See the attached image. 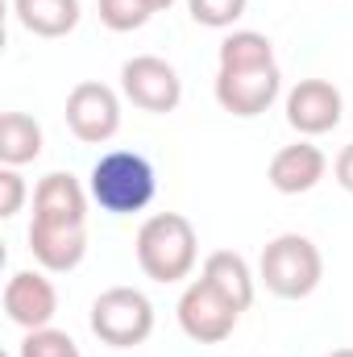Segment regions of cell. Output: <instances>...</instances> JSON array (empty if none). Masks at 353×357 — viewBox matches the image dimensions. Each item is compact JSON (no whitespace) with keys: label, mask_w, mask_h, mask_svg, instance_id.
Here are the masks:
<instances>
[{"label":"cell","mask_w":353,"mask_h":357,"mask_svg":"<svg viewBox=\"0 0 353 357\" xmlns=\"http://www.w3.org/2000/svg\"><path fill=\"white\" fill-rule=\"evenodd\" d=\"M88 191H91V199L100 204V212L133 216V212L150 208V199L158 191V175H154L146 154H137V150H108L91 167Z\"/></svg>","instance_id":"6da1fadb"},{"label":"cell","mask_w":353,"mask_h":357,"mask_svg":"<svg viewBox=\"0 0 353 357\" xmlns=\"http://www.w3.org/2000/svg\"><path fill=\"white\" fill-rule=\"evenodd\" d=\"M137 266L146 278L154 282H183L191 270H195V258H200V241H195V229L187 216L179 212H154L142 229H137Z\"/></svg>","instance_id":"7a4b0ae2"},{"label":"cell","mask_w":353,"mask_h":357,"mask_svg":"<svg viewBox=\"0 0 353 357\" xmlns=\"http://www.w3.org/2000/svg\"><path fill=\"white\" fill-rule=\"evenodd\" d=\"M258 278L266 282V291L278 295V299H308L320 287V278H324V258H320L312 237L283 233V237H274L262 250Z\"/></svg>","instance_id":"3957f363"},{"label":"cell","mask_w":353,"mask_h":357,"mask_svg":"<svg viewBox=\"0 0 353 357\" xmlns=\"http://www.w3.org/2000/svg\"><path fill=\"white\" fill-rule=\"evenodd\" d=\"M91 333L112 349L146 345L154 333V303L137 287H108L91 303Z\"/></svg>","instance_id":"277c9868"},{"label":"cell","mask_w":353,"mask_h":357,"mask_svg":"<svg viewBox=\"0 0 353 357\" xmlns=\"http://www.w3.org/2000/svg\"><path fill=\"white\" fill-rule=\"evenodd\" d=\"M241 320V307H233L208 278L187 282V291L179 295V328L195 341V345H220L233 337Z\"/></svg>","instance_id":"5b68a950"},{"label":"cell","mask_w":353,"mask_h":357,"mask_svg":"<svg viewBox=\"0 0 353 357\" xmlns=\"http://www.w3.org/2000/svg\"><path fill=\"white\" fill-rule=\"evenodd\" d=\"M121 91L133 108L142 112H154V116H167L175 112L179 100H183V79L179 71L158 59V54H137L121 67Z\"/></svg>","instance_id":"8992f818"},{"label":"cell","mask_w":353,"mask_h":357,"mask_svg":"<svg viewBox=\"0 0 353 357\" xmlns=\"http://www.w3.org/2000/svg\"><path fill=\"white\" fill-rule=\"evenodd\" d=\"M283 75L278 63H258V67H220L216 71V104L241 121L262 116L266 108L278 100Z\"/></svg>","instance_id":"52a82bcc"},{"label":"cell","mask_w":353,"mask_h":357,"mask_svg":"<svg viewBox=\"0 0 353 357\" xmlns=\"http://www.w3.org/2000/svg\"><path fill=\"white\" fill-rule=\"evenodd\" d=\"M67 125L84 146H104L121 129V100L100 79H84L67 96Z\"/></svg>","instance_id":"ba28073f"},{"label":"cell","mask_w":353,"mask_h":357,"mask_svg":"<svg viewBox=\"0 0 353 357\" xmlns=\"http://www.w3.org/2000/svg\"><path fill=\"white\" fill-rule=\"evenodd\" d=\"M54 312H59V291H54V282L46 274H38V270L8 274V282H4V316L17 328H25V333L50 328Z\"/></svg>","instance_id":"9c48e42d"},{"label":"cell","mask_w":353,"mask_h":357,"mask_svg":"<svg viewBox=\"0 0 353 357\" xmlns=\"http://www.w3.org/2000/svg\"><path fill=\"white\" fill-rule=\"evenodd\" d=\"M341 108H345V100L329 79H299L287 91V125L303 137H320V133L337 129Z\"/></svg>","instance_id":"30bf717a"},{"label":"cell","mask_w":353,"mask_h":357,"mask_svg":"<svg viewBox=\"0 0 353 357\" xmlns=\"http://www.w3.org/2000/svg\"><path fill=\"white\" fill-rule=\"evenodd\" d=\"M88 195L80 178L67 171H50L33 187V220L42 225H63V229H84L88 225Z\"/></svg>","instance_id":"8fae6325"},{"label":"cell","mask_w":353,"mask_h":357,"mask_svg":"<svg viewBox=\"0 0 353 357\" xmlns=\"http://www.w3.org/2000/svg\"><path fill=\"white\" fill-rule=\"evenodd\" d=\"M324 171H329L324 150L312 146V142H295V146H283V150L270 158L266 178H270V187L283 191V195H303V191H312V187L324 178Z\"/></svg>","instance_id":"7c38bea8"},{"label":"cell","mask_w":353,"mask_h":357,"mask_svg":"<svg viewBox=\"0 0 353 357\" xmlns=\"http://www.w3.org/2000/svg\"><path fill=\"white\" fill-rule=\"evenodd\" d=\"M29 254L33 262L50 274H67L84 262L88 254V229H63V225H29Z\"/></svg>","instance_id":"4fadbf2b"},{"label":"cell","mask_w":353,"mask_h":357,"mask_svg":"<svg viewBox=\"0 0 353 357\" xmlns=\"http://www.w3.org/2000/svg\"><path fill=\"white\" fill-rule=\"evenodd\" d=\"M200 278H208L233 307H250L254 303V274H250V262L241 258V254H233V250H216V254H208L204 258V270H200Z\"/></svg>","instance_id":"5bb4252c"},{"label":"cell","mask_w":353,"mask_h":357,"mask_svg":"<svg viewBox=\"0 0 353 357\" xmlns=\"http://www.w3.org/2000/svg\"><path fill=\"white\" fill-rule=\"evenodd\" d=\"M13 13L33 38H67L80 25V0H13Z\"/></svg>","instance_id":"9a60e30c"},{"label":"cell","mask_w":353,"mask_h":357,"mask_svg":"<svg viewBox=\"0 0 353 357\" xmlns=\"http://www.w3.org/2000/svg\"><path fill=\"white\" fill-rule=\"evenodd\" d=\"M42 154V125L29 112H4L0 116V162L25 167Z\"/></svg>","instance_id":"2e32d148"},{"label":"cell","mask_w":353,"mask_h":357,"mask_svg":"<svg viewBox=\"0 0 353 357\" xmlns=\"http://www.w3.org/2000/svg\"><path fill=\"white\" fill-rule=\"evenodd\" d=\"M258 63H274V46L266 33L233 29L220 42V67H258Z\"/></svg>","instance_id":"e0dca14e"},{"label":"cell","mask_w":353,"mask_h":357,"mask_svg":"<svg viewBox=\"0 0 353 357\" xmlns=\"http://www.w3.org/2000/svg\"><path fill=\"white\" fill-rule=\"evenodd\" d=\"M150 17H154V8H150L146 0H100V21H104L112 33L142 29Z\"/></svg>","instance_id":"ac0fdd59"},{"label":"cell","mask_w":353,"mask_h":357,"mask_svg":"<svg viewBox=\"0 0 353 357\" xmlns=\"http://www.w3.org/2000/svg\"><path fill=\"white\" fill-rule=\"evenodd\" d=\"M246 4L250 0H187V13L195 25H208V29H229L246 17Z\"/></svg>","instance_id":"d6986e66"},{"label":"cell","mask_w":353,"mask_h":357,"mask_svg":"<svg viewBox=\"0 0 353 357\" xmlns=\"http://www.w3.org/2000/svg\"><path fill=\"white\" fill-rule=\"evenodd\" d=\"M17 357H80V345L63 328H33V333H25Z\"/></svg>","instance_id":"ffe728a7"},{"label":"cell","mask_w":353,"mask_h":357,"mask_svg":"<svg viewBox=\"0 0 353 357\" xmlns=\"http://www.w3.org/2000/svg\"><path fill=\"white\" fill-rule=\"evenodd\" d=\"M25 204V178L17 175V167H4L0 171V216L13 220Z\"/></svg>","instance_id":"44dd1931"},{"label":"cell","mask_w":353,"mask_h":357,"mask_svg":"<svg viewBox=\"0 0 353 357\" xmlns=\"http://www.w3.org/2000/svg\"><path fill=\"white\" fill-rule=\"evenodd\" d=\"M333 178H337V183H341V187L353 195V142L341 150V154H337V162H333Z\"/></svg>","instance_id":"7402d4cb"},{"label":"cell","mask_w":353,"mask_h":357,"mask_svg":"<svg viewBox=\"0 0 353 357\" xmlns=\"http://www.w3.org/2000/svg\"><path fill=\"white\" fill-rule=\"evenodd\" d=\"M146 4H150V8H154V13H163V8H171V4H175V0H146Z\"/></svg>","instance_id":"603a6c76"},{"label":"cell","mask_w":353,"mask_h":357,"mask_svg":"<svg viewBox=\"0 0 353 357\" xmlns=\"http://www.w3.org/2000/svg\"><path fill=\"white\" fill-rule=\"evenodd\" d=\"M329 357H353V349H333Z\"/></svg>","instance_id":"cb8c5ba5"},{"label":"cell","mask_w":353,"mask_h":357,"mask_svg":"<svg viewBox=\"0 0 353 357\" xmlns=\"http://www.w3.org/2000/svg\"><path fill=\"white\" fill-rule=\"evenodd\" d=\"M80 357H84V354H80Z\"/></svg>","instance_id":"d4e9b609"}]
</instances>
